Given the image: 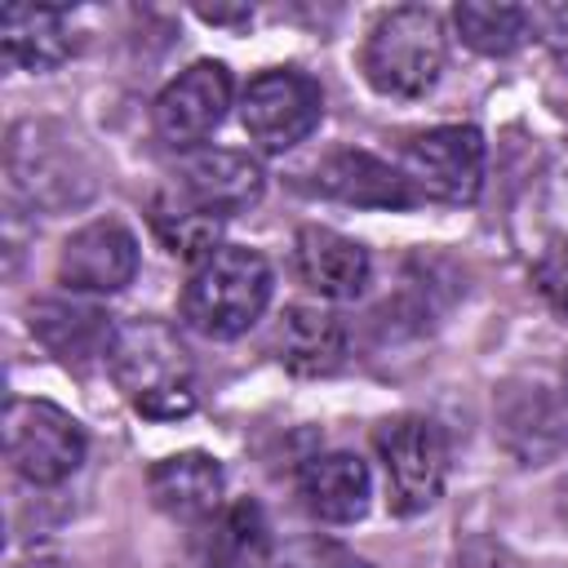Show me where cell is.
I'll return each instance as SVG.
<instances>
[{
	"instance_id": "27",
	"label": "cell",
	"mask_w": 568,
	"mask_h": 568,
	"mask_svg": "<svg viewBox=\"0 0 568 568\" xmlns=\"http://www.w3.org/2000/svg\"><path fill=\"white\" fill-rule=\"evenodd\" d=\"M195 13H200L204 22H217V27H222V22H248V18H253L248 4H240V9H217V4L209 9V4H195Z\"/></svg>"
},
{
	"instance_id": "11",
	"label": "cell",
	"mask_w": 568,
	"mask_h": 568,
	"mask_svg": "<svg viewBox=\"0 0 568 568\" xmlns=\"http://www.w3.org/2000/svg\"><path fill=\"white\" fill-rule=\"evenodd\" d=\"M75 173V146L67 138L49 142V124H18L9 133V186L18 195H27L31 204H62V200H80L71 191Z\"/></svg>"
},
{
	"instance_id": "22",
	"label": "cell",
	"mask_w": 568,
	"mask_h": 568,
	"mask_svg": "<svg viewBox=\"0 0 568 568\" xmlns=\"http://www.w3.org/2000/svg\"><path fill=\"white\" fill-rule=\"evenodd\" d=\"M453 22H457L462 40L484 58H506L532 36V9H524V4L466 0V4L453 9Z\"/></svg>"
},
{
	"instance_id": "20",
	"label": "cell",
	"mask_w": 568,
	"mask_h": 568,
	"mask_svg": "<svg viewBox=\"0 0 568 568\" xmlns=\"http://www.w3.org/2000/svg\"><path fill=\"white\" fill-rule=\"evenodd\" d=\"M497 422H501L506 448L528 466H537V462H546L564 448V417L537 382L532 386H506Z\"/></svg>"
},
{
	"instance_id": "6",
	"label": "cell",
	"mask_w": 568,
	"mask_h": 568,
	"mask_svg": "<svg viewBox=\"0 0 568 568\" xmlns=\"http://www.w3.org/2000/svg\"><path fill=\"white\" fill-rule=\"evenodd\" d=\"M320 115H324V93L297 67H271V71L253 75L248 89H244V98H240V124H244V133L262 151H271V155L297 146L302 138H311L315 124H320Z\"/></svg>"
},
{
	"instance_id": "13",
	"label": "cell",
	"mask_w": 568,
	"mask_h": 568,
	"mask_svg": "<svg viewBox=\"0 0 568 568\" xmlns=\"http://www.w3.org/2000/svg\"><path fill=\"white\" fill-rule=\"evenodd\" d=\"M293 262H297V280L328 302L359 297L368 288V271H373L368 248L333 226H302L297 244H293Z\"/></svg>"
},
{
	"instance_id": "5",
	"label": "cell",
	"mask_w": 568,
	"mask_h": 568,
	"mask_svg": "<svg viewBox=\"0 0 568 568\" xmlns=\"http://www.w3.org/2000/svg\"><path fill=\"white\" fill-rule=\"evenodd\" d=\"M89 444L80 422L49 399H9L4 408V457L27 484H62L80 470Z\"/></svg>"
},
{
	"instance_id": "4",
	"label": "cell",
	"mask_w": 568,
	"mask_h": 568,
	"mask_svg": "<svg viewBox=\"0 0 568 568\" xmlns=\"http://www.w3.org/2000/svg\"><path fill=\"white\" fill-rule=\"evenodd\" d=\"M373 448L382 457L390 515L408 519L439 501L444 479H448V439H444L439 422H430L422 413L386 417L373 435Z\"/></svg>"
},
{
	"instance_id": "21",
	"label": "cell",
	"mask_w": 568,
	"mask_h": 568,
	"mask_svg": "<svg viewBox=\"0 0 568 568\" xmlns=\"http://www.w3.org/2000/svg\"><path fill=\"white\" fill-rule=\"evenodd\" d=\"M222 226H226V217L213 213V209H204L200 200H191L182 186L160 191L151 200V231L182 262H195L200 266L204 257H213L222 248Z\"/></svg>"
},
{
	"instance_id": "25",
	"label": "cell",
	"mask_w": 568,
	"mask_h": 568,
	"mask_svg": "<svg viewBox=\"0 0 568 568\" xmlns=\"http://www.w3.org/2000/svg\"><path fill=\"white\" fill-rule=\"evenodd\" d=\"M532 31H541L550 58L568 71V4H546V9H532Z\"/></svg>"
},
{
	"instance_id": "2",
	"label": "cell",
	"mask_w": 568,
	"mask_h": 568,
	"mask_svg": "<svg viewBox=\"0 0 568 568\" xmlns=\"http://www.w3.org/2000/svg\"><path fill=\"white\" fill-rule=\"evenodd\" d=\"M271 302V262L257 248L222 244L204 257L182 293V320L204 337H240L248 333Z\"/></svg>"
},
{
	"instance_id": "23",
	"label": "cell",
	"mask_w": 568,
	"mask_h": 568,
	"mask_svg": "<svg viewBox=\"0 0 568 568\" xmlns=\"http://www.w3.org/2000/svg\"><path fill=\"white\" fill-rule=\"evenodd\" d=\"M532 284H537V293H541L559 315H568V248H564V244H550V248L537 257Z\"/></svg>"
},
{
	"instance_id": "12",
	"label": "cell",
	"mask_w": 568,
	"mask_h": 568,
	"mask_svg": "<svg viewBox=\"0 0 568 568\" xmlns=\"http://www.w3.org/2000/svg\"><path fill=\"white\" fill-rule=\"evenodd\" d=\"M311 178H315L311 191L355 209H408L417 200L408 178L368 151H333L315 164Z\"/></svg>"
},
{
	"instance_id": "28",
	"label": "cell",
	"mask_w": 568,
	"mask_h": 568,
	"mask_svg": "<svg viewBox=\"0 0 568 568\" xmlns=\"http://www.w3.org/2000/svg\"><path fill=\"white\" fill-rule=\"evenodd\" d=\"M13 568H71L62 555H27V559H18Z\"/></svg>"
},
{
	"instance_id": "1",
	"label": "cell",
	"mask_w": 568,
	"mask_h": 568,
	"mask_svg": "<svg viewBox=\"0 0 568 568\" xmlns=\"http://www.w3.org/2000/svg\"><path fill=\"white\" fill-rule=\"evenodd\" d=\"M106 368L133 413L151 422H178L195 408V364L164 320H124L115 328Z\"/></svg>"
},
{
	"instance_id": "17",
	"label": "cell",
	"mask_w": 568,
	"mask_h": 568,
	"mask_svg": "<svg viewBox=\"0 0 568 568\" xmlns=\"http://www.w3.org/2000/svg\"><path fill=\"white\" fill-rule=\"evenodd\" d=\"M146 488H151V501L160 515L182 519V524H204L222 506L226 475H222L217 457L191 448V453H173V457L155 462L146 475Z\"/></svg>"
},
{
	"instance_id": "9",
	"label": "cell",
	"mask_w": 568,
	"mask_h": 568,
	"mask_svg": "<svg viewBox=\"0 0 568 568\" xmlns=\"http://www.w3.org/2000/svg\"><path fill=\"white\" fill-rule=\"evenodd\" d=\"M138 275V240L120 217H98L67 235L58 280L71 293H120Z\"/></svg>"
},
{
	"instance_id": "14",
	"label": "cell",
	"mask_w": 568,
	"mask_h": 568,
	"mask_svg": "<svg viewBox=\"0 0 568 568\" xmlns=\"http://www.w3.org/2000/svg\"><path fill=\"white\" fill-rule=\"evenodd\" d=\"M195 528V559L204 568H271V524L253 497L222 501Z\"/></svg>"
},
{
	"instance_id": "29",
	"label": "cell",
	"mask_w": 568,
	"mask_h": 568,
	"mask_svg": "<svg viewBox=\"0 0 568 568\" xmlns=\"http://www.w3.org/2000/svg\"><path fill=\"white\" fill-rule=\"evenodd\" d=\"M564 399H568V373H564Z\"/></svg>"
},
{
	"instance_id": "8",
	"label": "cell",
	"mask_w": 568,
	"mask_h": 568,
	"mask_svg": "<svg viewBox=\"0 0 568 568\" xmlns=\"http://www.w3.org/2000/svg\"><path fill=\"white\" fill-rule=\"evenodd\" d=\"M226 106H231V71L222 62L204 58V62H191L178 80H169L160 89L151 120L169 146H195L222 124Z\"/></svg>"
},
{
	"instance_id": "7",
	"label": "cell",
	"mask_w": 568,
	"mask_h": 568,
	"mask_svg": "<svg viewBox=\"0 0 568 568\" xmlns=\"http://www.w3.org/2000/svg\"><path fill=\"white\" fill-rule=\"evenodd\" d=\"M408 186L439 204H470L484 186V133L470 124H439L413 133L399 155Z\"/></svg>"
},
{
	"instance_id": "10",
	"label": "cell",
	"mask_w": 568,
	"mask_h": 568,
	"mask_svg": "<svg viewBox=\"0 0 568 568\" xmlns=\"http://www.w3.org/2000/svg\"><path fill=\"white\" fill-rule=\"evenodd\" d=\"M297 497L306 515L320 524H355L368 515V497H373L368 462L346 448L315 453L297 470Z\"/></svg>"
},
{
	"instance_id": "26",
	"label": "cell",
	"mask_w": 568,
	"mask_h": 568,
	"mask_svg": "<svg viewBox=\"0 0 568 568\" xmlns=\"http://www.w3.org/2000/svg\"><path fill=\"white\" fill-rule=\"evenodd\" d=\"M453 568H519V559L501 541H493V537H466L457 546Z\"/></svg>"
},
{
	"instance_id": "24",
	"label": "cell",
	"mask_w": 568,
	"mask_h": 568,
	"mask_svg": "<svg viewBox=\"0 0 568 568\" xmlns=\"http://www.w3.org/2000/svg\"><path fill=\"white\" fill-rule=\"evenodd\" d=\"M280 568H373V564L359 559V555L346 550V546H333V541H306V546L288 550Z\"/></svg>"
},
{
	"instance_id": "18",
	"label": "cell",
	"mask_w": 568,
	"mask_h": 568,
	"mask_svg": "<svg viewBox=\"0 0 568 568\" xmlns=\"http://www.w3.org/2000/svg\"><path fill=\"white\" fill-rule=\"evenodd\" d=\"M191 200H200L204 209L231 217L240 209H253L262 200V169L253 155L244 151H222V146H204V151H191L182 160V182H178Z\"/></svg>"
},
{
	"instance_id": "16",
	"label": "cell",
	"mask_w": 568,
	"mask_h": 568,
	"mask_svg": "<svg viewBox=\"0 0 568 568\" xmlns=\"http://www.w3.org/2000/svg\"><path fill=\"white\" fill-rule=\"evenodd\" d=\"M271 351L297 377H328L346 359V324L324 306H284Z\"/></svg>"
},
{
	"instance_id": "19",
	"label": "cell",
	"mask_w": 568,
	"mask_h": 568,
	"mask_svg": "<svg viewBox=\"0 0 568 568\" xmlns=\"http://www.w3.org/2000/svg\"><path fill=\"white\" fill-rule=\"evenodd\" d=\"M0 44L4 58L22 71H53L71 58L75 36L62 9L49 4H4L0 9Z\"/></svg>"
},
{
	"instance_id": "15",
	"label": "cell",
	"mask_w": 568,
	"mask_h": 568,
	"mask_svg": "<svg viewBox=\"0 0 568 568\" xmlns=\"http://www.w3.org/2000/svg\"><path fill=\"white\" fill-rule=\"evenodd\" d=\"M31 333L36 342L71 364V368H84L93 359H106L111 355V342H115V328L111 315H102L98 306H84V302H62V297H49V302H36L31 306Z\"/></svg>"
},
{
	"instance_id": "3",
	"label": "cell",
	"mask_w": 568,
	"mask_h": 568,
	"mask_svg": "<svg viewBox=\"0 0 568 568\" xmlns=\"http://www.w3.org/2000/svg\"><path fill=\"white\" fill-rule=\"evenodd\" d=\"M364 80L382 98H422L444 71V22L435 9L404 4L382 13L359 49Z\"/></svg>"
}]
</instances>
